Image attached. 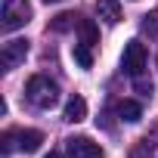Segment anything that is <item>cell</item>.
<instances>
[{"mask_svg":"<svg viewBox=\"0 0 158 158\" xmlns=\"http://www.w3.org/2000/svg\"><path fill=\"white\" fill-rule=\"evenodd\" d=\"M146 62H149L146 44H139V40H127L124 56H121V68H124L130 77H139V74L146 71Z\"/></svg>","mask_w":158,"mask_h":158,"instance_id":"obj_2","label":"cell"},{"mask_svg":"<svg viewBox=\"0 0 158 158\" xmlns=\"http://www.w3.org/2000/svg\"><path fill=\"white\" fill-rule=\"evenodd\" d=\"M74 19H77V16H71V13H59V16L53 19V31H65V28H71Z\"/></svg>","mask_w":158,"mask_h":158,"instance_id":"obj_13","label":"cell"},{"mask_svg":"<svg viewBox=\"0 0 158 158\" xmlns=\"http://www.w3.org/2000/svg\"><path fill=\"white\" fill-rule=\"evenodd\" d=\"M133 81H136V90L143 96H152V81H143V77H133Z\"/></svg>","mask_w":158,"mask_h":158,"instance_id":"obj_14","label":"cell"},{"mask_svg":"<svg viewBox=\"0 0 158 158\" xmlns=\"http://www.w3.org/2000/svg\"><path fill=\"white\" fill-rule=\"evenodd\" d=\"M71 56H74V62L81 65V68H93V53H90V47H87V44H74Z\"/></svg>","mask_w":158,"mask_h":158,"instance_id":"obj_11","label":"cell"},{"mask_svg":"<svg viewBox=\"0 0 158 158\" xmlns=\"http://www.w3.org/2000/svg\"><path fill=\"white\" fill-rule=\"evenodd\" d=\"M96 16L106 25H118L121 22V3L118 0H96Z\"/></svg>","mask_w":158,"mask_h":158,"instance_id":"obj_7","label":"cell"},{"mask_svg":"<svg viewBox=\"0 0 158 158\" xmlns=\"http://www.w3.org/2000/svg\"><path fill=\"white\" fill-rule=\"evenodd\" d=\"M68 155L71 158H102V146L93 143L90 136H71L68 139Z\"/></svg>","mask_w":158,"mask_h":158,"instance_id":"obj_6","label":"cell"},{"mask_svg":"<svg viewBox=\"0 0 158 158\" xmlns=\"http://www.w3.org/2000/svg\"><path fill=\"white\" fill-rule=\"evenodd\" d=\"M44 158H62V155H59V152H47Z\"/></svg>","mask_w":158,"mask_h":158,"instance_id":"obj_15","label":"cell"},{"mask_svg":"<svg viewBox=\"0 0 158 158\" xmlns=\"http://www.w3.org/2000/svg\"><path fill=\"white\" fill-rule=\"evenodd\" d=\"M77 34H81V44H87V47L99 44V28H96L93 19H81L77 22Z\"/></svg>","mask_w":158,"mask_h":158,"instance_id":"obj_9","label":"cell"},{"mask_svg":"<svg viewBox=\"0 0 158 158\" xmlns=\"http://www.w3.org/2000/svg\"><path fill=\"white\" fill-rule=\"evenodd\" d=\"M25 96H28V102L34 109H53L59 102V84L50 81L47 74H34L25 84Z\"/></svg>","mask_w":158,"mask_h":158,"instance_id":"obj_1","label":"cell"},{"mask_svg":"<svg viewBox=\"0 0 158 158\" xmlns=\"http://www.w3.org/2000/svg\"><path fill=\"white\" fill-rule=\"evenodd\" d=\"M31 19L28 0H3V31H16Z\"/></svg>","mask_w":158,"mask_h":158,"instance_id":"obj_3","label":"cell"},{"mask_svg":"<svg viewBox=\"0 0 158 158\" xmlns=\"http://www.w3.org/2000/svg\"><path fill=\"white\" fill-rule=\"evenodd\" d=\"M118 115H121V121H127V124H136V121L143 118V106H139L136 99H124V102L118 106Z\"/></svg>","mask_w":158,"mask_h":158,"instance_id":"obj_10","label":"cell"},{"mask_svg":"<svg viewBox=\"0 0 158 158\" xmlns=\"http://www.w3.org/2000/svg\"><path fill=\"white\" fill-rule=\"evenodd\" d=\"M28 56V40L25 37H16V40H6L3 50H0V65H3V71H13L25 62Z\"/></svg>","mask_w":158,"mask_h":158,"instance_id":"obj_5","label":"cell"},{"mask_svg":"<svg viewBox=\"0 0 158 158\" xmlns=\"http://www.w3.org/2000/svg\"><path fill=\"white\" fill-rule=\"evenodd\" d=\"M62 118H65L68 124L84 121V118H87V102H84V96H71V99L65 102V112H62Z\"/></svg>","mask_w":158,"mask_h":158,"instance_id":"obj_8","label":"cell"},{"mask_svg":"<svg viewBox=\"0 0 158 158\" xmlns=\"http://www.w3.org/2000/svg\"><path fill=\"white\" fill-rule=\"evenodd\" d=\"M143 31L149 37H158V10H152L149 16H143Z\"/></svg>","mask_w":158,"mask_h":158,"instance_id":"obj_12","label":"cell"},{"mask_svg":"<svg viewBox=\"0 0 158 158\" xmlns=\"http://www.w3.org/2000/svg\"><path fill=\"white\" fill-rule=\"evenodd\" d=\"M44 3H59V0H44Z\"/></svg>","mask_w":158,"mask_h":158,"instance_id":"obj_16","label":"cell"},{"mask_svg":"<svg viewBox=\"0 0 158 158\" xmlns=\"http://www.w3.org/2000/svg\"><path fill=\"white\" fill-rule=\"evenodd\" d=\"M44 143V133L40 130H16V133H6L3 136V152H10L13 146L19 152H37Z\"/></svg>","mask_w":158,"mask_h":158,"instance_id":"obj_4","label":"cell"}]
</instances>
